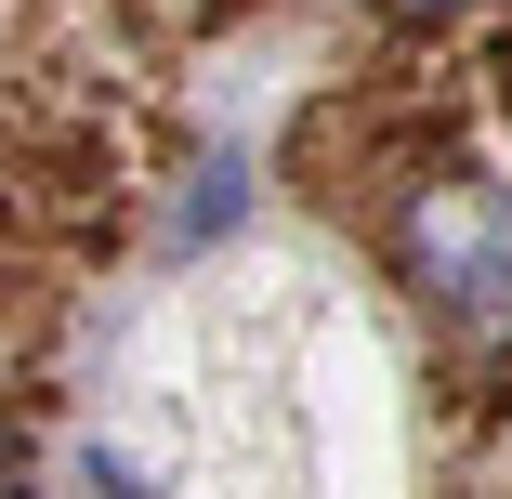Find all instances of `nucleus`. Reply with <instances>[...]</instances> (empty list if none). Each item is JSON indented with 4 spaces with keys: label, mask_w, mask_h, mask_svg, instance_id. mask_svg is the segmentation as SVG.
I'll use <instances>...</instances> for the list:
<instances>
[{
    "label": "nucleus",
    "mask_w": 512,
    "mask_h": 499,
    "mask_svg": "<svg viewBox=\"0 0 512 499\" xmlns=\"http://www.w3.org/2000/svg\"><path fill=\"white\" fill-rule=\"evenodd\" d=\"M394 263L447 316V342H473V355L512 342V184L499 171H421L394 211Z\"/></svg>",
    "instance_id": "f257e3e1"
},
{
    "label": "nucleus",
    "mask_w": 512,
    "mask_h": 499,
    "mask_svg": "<svg viewBox=\"0 0 512 499\" xmlns=\"http://www.w3.org/2000/svg\"><path fill=\"white\" fill-rule=\"evenodd\" d=\"M381 14H460V0H381Z\"/></svg>",
    "instance_id": "f03ea898"
},
{
    "label": "nucleus",
    "mask_w": 512,
    "mask_h": 499,
    "mask_svg": "<svg viewBox=\"0 0 512 499\" xmlns=\"http://www.w3.org/2000/svg\"><path fill=\"white\" fill-rule=\"evenodd\" d=\"M0 486H14V434H0Z\"/></svg>",
    "instance_id": "7ed1b4c3"
}]
</instances>
